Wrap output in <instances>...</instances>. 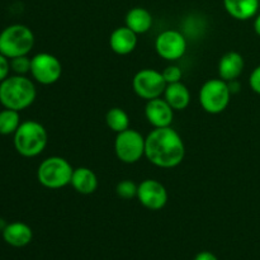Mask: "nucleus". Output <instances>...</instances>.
I'll use <instances>...</instances> for the list:
<instances>
[{"label": "nucleus", "mask_w": 260, "mask_h": 260, "mask_svg": "<svg viewBox=\"0 0 260 260\" xmlns=\"http://www.w3.org/2000/svg\"><path fill=\"white\" fill-rule=\"evenodd\" d=\"M184 156V141L172 126L154 128L145 137V157L155 167L173 169L182 164Z\"/></svg>", "instance_id": "1"}, {"label": "nucleus", "mask_w": 260, "mask_h": 260, "mask_svg": "<svg viewBox=\"0 0 260 260\" xmlns=\"http://www.w3.org/2000/svg\"><path fill=\"white\" fill-rule=\"evenodd\" d=\"M37 96L35 83L25 75L8 76L0 83V104L13 111H24Z\"/></svg>", "instance_id": "2"}, {"label": "nucleus", "mask_w": 260, "mask_h": 260, "mask_svg": "<svg viewBox=\"0 0 260 260\" xmlns=\"http://www.w3.org/2000/svg\"><path fill=\"white\" fill-rule=\"evenodd\" d=\"M48 142L47 129L40 122L24 121L14 134L13 144L15 150L23 157H36L42 154Z\"/></svg>", "instance_id": "3"}, {"label": "nucleus", "mask_w": 260, "mask_h": 260, "mask_svg": "<svg viewBox=\"0 0 260 260\" xmlns=\"http://www.w3.org/2000/svg\"><path fill=\"white\" fill-rule=\"evenodd\" d=\"M35 46V35L24 24H12L0 33V53L8 58L25 56Z\"/></svg>", "instance_id": "4"}, {"label": "nucleus", "mask_w": 260, "mask_h": 260, "mask_svg": "<svg viewBox=\"0 0 260 260\" xmlns=\"http://www.w3.org/2000/svg\"><path fill=\"white\" fill-rule=\"evenodd\" d=\"M74 168L61 156H50L42 160L37 169V179L47 189H61L71 183Z\"/></svg>", "instance_id": "5"}, {"label": "nucleus", "mask_w": 260, "mask_h": 260, "mask_svg": "<svg viewBox=\"0 0 260 260\" xmlns=\"http://www.w3.org/2000/svg\"><path fill=\"white\" fill-rule=\"evenodd\" d=\"M231 95L228 81L218 78L210 79L201 86L198 99L203 111L210 114H220L230 104Z\"/></svg>", "instance_id": "6"}, {"label": "nucleus", "mask_w": 260, "mask_h": 260, "mask_svg": "<svg viewBox=\"0 0 260 260\" xmlns=\"http://www.w3.org/2000/svg\"><path fill=\"white\" fill-rule=\"evenodd\" d=\"M114 152L124 164L139 162L145 156V137L132 128L119 132L114 140Z\"/></svg>", "instance_id": "7"}, {"label": "nucleus", "mask_w": 260, "mask_h": 260, "mask_svg": "<svg viewBox=\"0 0 260 260\" xmlns=\"http://www.w3.org/2000/svg\"><path fill=\"white\" fill-rule=\"evenodd\" d=\"M167 85L168 84L161 71H157L155 69H142L137 71L132 79L134 91L137 96L145 99L146 102L164 95Z\"/></svg>", "instance_id": "8"}, {"label": "nucleus", "mask_w": 260, "mask_h": 260, "mask_svg": "<svg viewBox=\"0 0 260 260\" xmlns=\"http://www.w3.org/2000/svg\"><path fill=\"white\" fill-rule=\"evenodd\" d=\"M30 75L42 85H52L62 75V65L52 53L40 52L30 60Z\"/></svg>", "instance_id": "9"}, {"label": "nucleus", "mask_w": 260, "mask_h": 260, "mask_svg": "<svg viewBox=\"0 0 260 260\" xmlns=\"http://www.w3.org/2000/svg\"><path fill=\"white\" fill-rule=\"evenodd\" d=\"M187 38L180 30L165 29L155 40V51L164 60L177 61L187 52Z\"/></svg>", "instance_id": "10"}, {"label": "nucleus", "mask_w": 260, "mask_h": 260, "mask_svg": "<svg viewBox=\"0 0 260 260\" xmlns=\"http://www.w3.org/2000/svg\"><path fill=\"white\" fill-rule=\"evenodd\" d=\"M137 200L150 211H160L167 206L169 194L162 183L156 179H145L139 184Z\"/></svg>", "instance_id": "11"}, {"label": "nucleus", "mask_w": 260, "mask_h": 260, "mask_svg": "<svg viewBox=\"0 0 260 260\" xmlns=\"http://www.w3.org/2000/svg\"><path fill=\"white\" fill-rule=\"evenodd\" d=\"M174 109L164 98H155L147 101L145 106V117L154 128L170 127L174 121Z\"/></svg>", "instance_id": "12"}, {"label": "nucleus", "mask_w": 260, "mask_h": 260, "mask_svg": "<svg viewBox=\"0 0 260 260\" xmlns=\"http://www.w3.org/2000/svg\"><path fill=\"white\" fill-rule=\"evenodd\" d=\"M137 33L129 29L127 25L118 27L109 36V46L114 53L119 56H126L134 52L137 46Z\"/></svg>", "instance_id": "13"}, {"label": "nucleus", "mask_w": 260, "mask_h": 260, "mask_svg": "<svg viewBox=\"0 0 260 260\" xmlns=\"http://www.w3.org/2000/svg\"><path fill=\"white\" fill-rule=\"evenodd\" d=\"M245 68V61L241 53L236 51L226 52L218 61V76L225 81L238 80Z\"/></svg>", "instance_id": "14"}, {"label": "nucleus", "mask_w": 260, "mask_h": 260, "mask_svg": "<svg viewBox=\"0 0 260 260\" xmlns=\"http://www.w3.org/2000/svg\"><path fill=\"white\" fill-rule=\"evenodd\" d=\"M3 239L5 243L14 248H23L27 246L33 239V231L27 223L15 221V222L7 223L3 229Z\"/></svg>", "instance_id": "15"}, {"label": "nucleus", "mask_w": 260, "mask_h": 260, "mask_svg": "<svg viewBox=\"0 0 260 260\" xmlns=\"http://www.w3.org/2000/svg\"><path fill=\"white\" fill-rule=\"evenodd\" d=\"M223 8L230 17L236 20H249L255 18L260 0H222Z\"/></svg>", "instance_id": "16"}, {"label": "nucleus", "mask_w": 260, "mask_h": 260, "mask_svg": "<svg viewBox=\"0 0 260 260\" xmlns=\"http://www.w3.org/2000/svg\"><path fill=\"white\" fill-rule=\"evenodd\" d=\"M70 185L80 194H93L98 188V177L90 168H76L73 172Z\"/></svg>", "instance_id": "17"}, {"label": "nucleus", "mask_w": 260, "mask_h": 260, "mask_svg": "<svg viewBox=\"0 0 260 260\" xmlns=\"http://www.w3.org/2000/svg\"><path fill=\"white\" fill-rule=\"evenodd\" d=\"M124 23L135 33H137V35H144V33L149 32L151 29L154 18H152L151 13L147 9H145V8L135 7L127 12L126 18H124Z\"/></svg>", "instance_id": "18"}, {"label": "nucleus", "mask_w": 260, "mask_h": 260, "mask_svg": "<svg viewBox=\"0 0 260 260\" xmlns=\"http://www.w3.org/2000/svg\"><path fill=\"white\" fill-rule=\"evenodd\" d=\"M164 99L174 111H184L190 103V91L182 81L168 84L164 91Z\"/></svg>", "instance_id": "19"}, {"label": "nucleus", "mask_w": 260, "mask_h": 260, "mask_svg": "<svg viewBox=\"0 0 260 260\" xmlns=\"http://www.w3.org/2000/svg\"><path fill=\"white\" fill-rule=\"evenodd\" d=\"M106 123L112 131L119 134V132H123L129 128V117L124 109L114 107L107 112Z\"/></svg>", "instance_id": "20"}, {"label": "nucleus", "mask_w": 260, "mask_h": 260, "mask_svg": "<svg viewBox=\"0 0 260 260\" xmlns=\"http://www.w3.org/2000/svg\"><path fill=\"white\" fill-rule=\"evenodd\" d=\"M20 123L22 122H20L19 112L8 108L0 111V135L3 136L14 135Z\"/></svg>", "instance_id": "21"}, {"label": "nucleus", "mask_w": 260, "mask_h": 260, "mask_svg": "<svg viewBox=\"0 0 260 260\" xmlns=\"http://www.w3.org/2000/svg\"><path fill=\"white\" fill-rule=\"evenodd\" d=\"M137 189H139V184H136L131 179H124L117 184L116 193L122 200H132V198H137Z\"/></svg>", "instance_id": "22"}, {"label": "nucleus", "mask_w": 260, "mask_h": 260, "mask_svg": "<svg viewBox=\"0 0 260 260\" xmlns=\"http://www.w3.org/2000/svg\"><path fill=\"white\" fill-rule=\"evenodd\" d=\"M30 60L32 58L28 57V55L10 58V70L15 75H27L30 73Z\"/></svg>", "instance_id": "23"}, {"label": "nucleus", "mask_w": 260, "mask_h": 260, "mask_svg": "<svg viewBox=\"0 0 260 260\" xmlns=\"http://www.w3.org/2000/svg\"><path fill=\"white\" fill-rule=\"evenodd\" d=\"M161 73H162V76H164L165 81H167V84L179 83V81H182V76H183L182 69H180L178 65H174V63L167 66Z\"/></svg>", "instance_id": "24"}, {"label": "nucleus", "mask_w": 260, "mask_h": 260, "mask_svg": "<svg viewBox=\"0 0 260 260\" xmlns=\"http://www.w3.org/2000/svg\"><path fill=\"white\" fill-rule=\"evenodd\" d=\"M249 85L254 93L260 95V65L251 71L250 76H249Z\"/></svg>", "instance_id": "25"}, {"label": "nucleus", "mask_w": 260, "mask_h": 260, "mask_svg": "<svg viewBox=\"0 0 260 260\" xmlns=\"http://www.w3.org/2000/svg\"><path fill=\"white\" fill-rule=\"evenodd\" d=\"M10 73V60L0 53V83L9 76Z\"/></svg>", "instance_id": "26"}, {"label": "nucleus", "mask_w": 260, "mask_h": 260, "mask_svg": "<svg viewBox=\"0 0 260 260\" xmlns=\"http://www.w3.org/2000/svg\"><path fill=\"white\" fill-rule=\"evenodd\" d=\"M194 260H218L217 256L211 251H201L196 255Z\"/></svg>", "instance_id": "27"}, {"label": "nucleus", "mask_w": 260, "mask_h": 260, "mask_svg": "<svg viewBox=\"0 0 260 260\" xmlns=\"http://www.w3.org/2000/svg\"><path fill=\"white\" fill-rule=\"evenodd\" d=\"M229 88H230L231 94H236L239 93L240 90V84H239L238 80H233V81H229Z\"/></svg>", "instance_id": "28"}, {"label": "nucleus", "mask_w": 260, "mask_h": 260, "mask_svg": "<svg viewBox=\"0 0 260 260\" xmlns=\"http://www.w3.org/2000/svg\"><path fill=\"white\" fill-rule=\"evenodd\" d=\"M254 30H255L256 35L260 37V14H256L254 18Z\"/></svg>", "instance_id": "29"}]
</instances>
